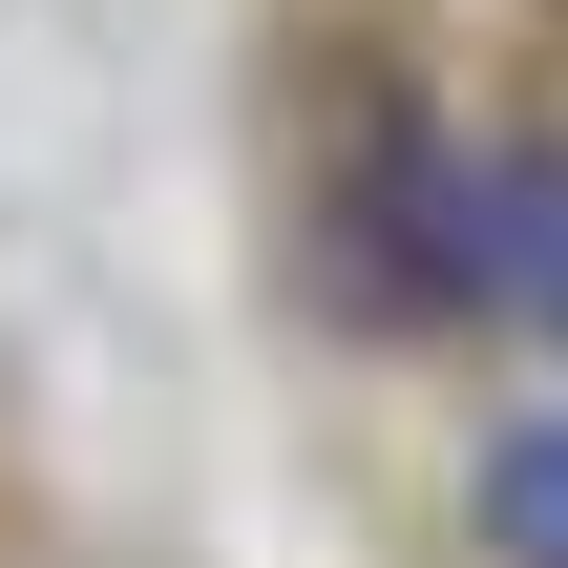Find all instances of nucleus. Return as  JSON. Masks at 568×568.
Segmentation results:
<instances>
[{
    "mask_svg": "<svg viewBox=\"0 0 568 568\" xmlns=\"http://www.w3.org/2000/svg\"><path fill=\"white\" fill-rule=\"evenodd\" d=\"M337 295H358V316H443V295H485V169L422 148V126H379L358 190H337Z\"/></svg>",
    "mask_w": 568,
    "mask_h": 568,
    "instance_id": "1",
    "label": "nucleus"
},
{
    "mask_svg": "<svg viewBox=\"0 0 568 568\" xmlns=\"http://www.w3.org/2000/svg\"><path fill=\"white\" fill-rule=\"evenodd\" d=\"M485 295L568 316V169H485Z\"/></svg>",
    "mask_w": 568,
    "mask_h": 568,
    "instance_id": "2",
    "label": "nucleus"
},
{
    "mask_svg": "<svg viewBox=\"0 0 568 568\" xmlns=\"http://www.w3.org/2000/svg\"><path fill=\"white\" fill-rule=\"evenodd\" d=\"M485 548L568 568V422H506V443H485Z\"/></svg>",
    "mask_w": 568,
    "mask_h": 568,
    "instance_id": "3",
    "label": "nucleus"
}]
</instances>
